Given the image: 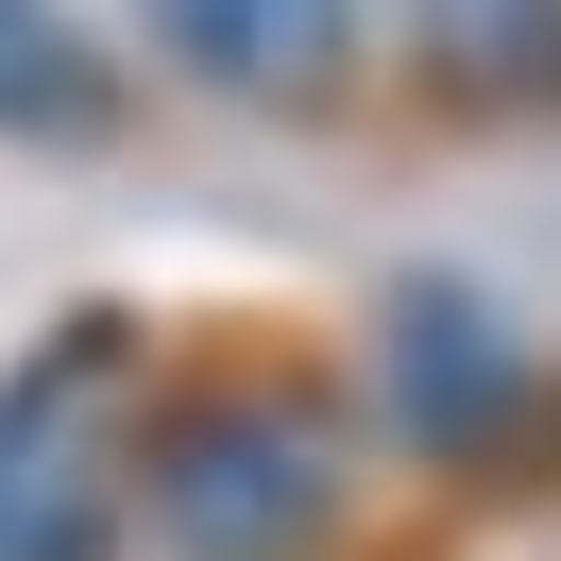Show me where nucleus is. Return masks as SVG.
I'll list each match as a JSON object with an SVG mask.
<instances>
[{
	"instance_id": "nucleus-1",
	"label": "nucleus",
	"mask_w": 561,
	"mask_h": 561,
	"mask_svg": "<svg viewBox=\"0 0 561 561\" xmlns=\"http://www.w3.org/2000/svg\"><path fill=\"white\" fill-rule=\"evenodd\" d=\"M153 561H341L357 545V409L323 375H153L137 425Z\"/></svg>"
},
{
	"instance_id": "nucleus-2",
	"label": "nucleus",
	"mask_w": 561,
	"mask_h": 561,
	"mask_svg": "<svg viewBox=\"0 0 561 561\" xmlns=\"http://www.w3.org/2000/svg\"><path fill=\"white\" fill-rule=\"evenodd\" d=\"M137 425H153V341L119 307H69L0 375V561H119L137 545Z\"/></svg>"
},
{
	"instance_id": "nucleus-3",
	"label": "nucleus",
	"mask_w": 561,
	"mask_h": 561,
	"mask_svg": "<svg viewBox=\"0 0 561 561\" xmlns=\"http://www.w3.org/2000/svg\"><path fill=\"white\" fill-rule=\"evenodd\" d=\"M375 391H391V443H409L425 477H493V459H527V425L561 409L545 341H527L493 289H459V273H409L375 307Z\"/></svg>"
},
{
	"instance_id": "nucleus-4",
	"label": "nucleus",
	"mask_w": 561,
	"mask_h": 561,
	"mask_svg": "<svg viewBox=\"0 0 561 561\" xmlns=\"http://www.w3.org/2000/svg\"><path fill=\"white\" fill-rule=\"evenodd\" d=\"M137 35L239 119H341L375 69V0H137Z\"/></svg>"
},
{
	"instance_id": "nucleus-5",
	"label": "nucleus",
	"mask_w": 561,
	"mask_h": 561,
	"mask_svg": "<svg viewBox=\"0 0 561 561\" xmlns=\"http://www.w3.org/2000/svg\"><path fill=\"white\" fill-rule=\"evenodd\" d=\"M443 119H561V0H391Z\"/></svg>"
},
{
	"instance_id": "nucleus-6",
	"label": "nucleus",
	"mask_w": 561,
	"mask_h": 561,
	"mask_svg": "<svg viewBox=\"0 0 561 561\" xmlns=\"http://www.w3.org/2000/svg\"><path fill=\"white\" fill-rule=\"evenodd\" d=\"M0 137H119V69L51 0H0Z\"/></svg>"
}]
</instances>
